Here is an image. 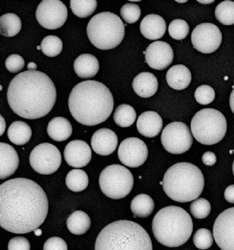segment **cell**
<instances>
[{"label":"cell","instance_id":"33","mask_svg":"<svg viewBox=\"0 0 234 250\" xmlns=\"http://www.w3.org/2000/svg\"><path fill=\"white\" fill-rule=\"evenodd\" d=\"M216 19L225 25L234 24V1L226 0L222 1L216 7Z\"/></svg>","mask_w":234,"mask_h":250},{"label":"cell","instance_id":"4","mask_svg":"<svg viewBox=\"0 0 234 250\" xmlns=\"http://www.w3.org/2000/svg\"><path fill=\"white\" fill-rule=\"evenodd\" d=\"M94 250H153L148 232L137 223L127 220L106 226L97 236Z\"/></svg>","mask_w":234,"mask_h":250},{"label":"cell","instance_id":"25","mask_svg":"<svg viewBox=\"0 0 234 250\" xmlns=\"http://www.w3.org/2000/svg\"><path fill=\"white\" fill-rule=\"evenodd\" d=\"M72 130L71 123L64 117H55L48 125V135L57 142H62L69 139L72 135Z\"/></svg>","mask_w":234,"mask_h":250},{"label":"cell","instance_id":"27","mask_svg":"<svg viewBox=\"0 0 234 250\" xmlns=\"http://www.w3.org/2000/svg\"><path fill=\"white\" fill-rule=\"evenodd\" d=\"M67 227L69 231L73 234H85L91 227V219L85 212L76 210L67 218Z\"/></svg>","mask_w":234,"mask_h":250},{"label":"cell","instance_id":"13","mask_svg":"<svg viewBox=\"0 0 234 250\" xmlns=\"http://www.w3.org/2000/svg\"><path fill=\"white\" fill-rule=\"evenodd\" d=\"M192 43L195 49L203 54L216 52L222 42V34L218 27L210 22L197 25L191 36Z\"/></svg>","mask_w":234,"mask_h":250},{"label":"cell","instance_id":"17","mask_svg":"<svg viewBox=\"0 0 234 250\" xmlns=\"http://www.w3.org/2000/svg\"><path fill=\"white\" fill-rule=\"evenodd\" d=\"M64 159L70 167L82 168L89 164L91 159V150L89 145L83 141H72L64 149Z\"/></svg>","mask_w":234,"mask_h":250},{"label":"cell","instance_id":"10","mask_svg":"<svg viewBox=\"0 0 234 250\" xmlns=\"http://www.w3.org/2000/svg\"><path fill=\"white\" fill-rule=\"evenodd\" d=\"M161 141L168 153L182 154L190 150L193 138L187 125L175 122L165 126L162 131Z\"/></svg>","mask_w":234,"mask_h":250},{"label":"cell","instance_id":"12","mask_svg":"<svg viewBox=\"0 0 234 250\" xmlns=\"http://www.w3.org/2000/svg\"><path fill=\"white\" fill-rule=\"evenodd\" d=\"M36 17L43 28L58 29L67 21L68 10L65 4L59 0H43L37 6Z\"/></svg>","mask_w":234,"mask_h":250},{"label":"cell","instance_id":"48","mask_svg":"<svg viewBox=\"0 0 234 250\" xmlns=\"http://www.w3.org/2000/svg\"><path fill=\"white\" fill-rule=\"evenodd\" d=\"M198 2L200 3V4H208L214 2L215 1H214V0H211V1H200V0H198Z\"/></svg>","mask_w":234,"mask_h":250},{"label":"cell","instance_id":"16","mask_svg":"<svg viewBox=\"0 0 234 250\" xmlns=\"http://www.w3.org/2000/svg\"><path fill=\"white\" fill-rule=\"evenodd\" d=\"M144 54L147 64L154 70H164L173 62L172 48L169 43L161 41L151 43Z\"/></svg>","mask_w":234,"mask_h":250},{"label":"cell","instance_id":"44","mask_svg":"<svg viewBox=\"0 0 234 250\" xmlns=\"http://www.w3.org/2000/svg\"><path fill=\"white\" fill-rule=\"evenodd\" d=\"M224 197L226 201L234 204V185H230L226 188L224 192Z\"/></svg>","mask_w":234,"mask_h":250},{"label":"cell","instance_id":"24","mask_svg":"<svg viewBox=\"0 0 234 250\" xmlns=\"http://www.w3.org/2000/svg\"><path fill=\"white\" fill-rule=\"evenodd\" d=\"M73 69L79 78H91L97 75L100 70V64L92 54H81L75 60Z\"/></svg>","mask_w":234,"mask_h":250},{"label":"cell","instance_id":"46","mask_svg":"<svg viewBox=\"0 0 234 250\" xmlns=\"http://www.w3.org/2000/svg\"><path fill=\"white\" fill-rule=\"evenodd\" d=\"M0 118H1V135H2L3 133L4 132V130H5L6 123L5 120L3 118L2 116H0Z\"/></svg>","mask_w":234,"mask_h":250},{"label":"cell","instance_id":"21","mask_svg":"<svg viewBox=\"0 0 234 250\" xmlns=\"http://www.w3.org/2000/svg\"><path fill=\"white\" fill-rule=\"evenodd\" d=\"M166 30V22L159 15H148L141 22V33L148 40L155 41L162 39Z\"/></svg>","mask_w":234,"mask_h":250},{"label":"cell","instance_id":"5","mask_svg":"<svg viewBox=\"0 0 234 250\" xmlns=\"http://www.w3.org/2000/svg\"><path fill=\"white\" fill-rule=\"evenodd\" d=\"M193 222L190 214L178 206H167L154 217L152 231L155 239L163 246L178 248L191 236Z\"/></svg>","mask_w":234,"mask_h":250},{"label":"cell","instance_id":"34","mask_svg":"<svg viewBox=\"0 0 234 250\" xmlns=\"http://www.w3.org/2000/svg\"><path fill=\"white\" fill-rule=\"evenodd\" d=\"M40 48L45 55L55 57L62 52V41L58 36H48L42 41Z\"/></svg>","mask_w":234,"mask_h":250},{"label":"cell","instance_id":"18","mask_svg":"<svg viewBox=\"0 0 234 250\" xmlns=\"http://www.w3.org/2000/svg\"><path fill=\"white\" fill-rule=\"evenodd\" d=\"M118 144V138L115 132L102 128L93 134L91 140V146L93 150L100 156H109L112 154Z\"/></svg>","mask_w":234,"mask_h":250},{"label":"cell","instance_id":"50","mask_svg":"<svg viewBox=\"0 0 234 250\" xmlns=\"http://www.w3.org/2000/svg\"><path fill=\"white\" fill-rule=\"evenodd\" d=\"M177 2H178V3H185V2H187V1H186V0H184V1H176Z\"/></svg>","mask_w":234,"mask_h":250},{"label":"cell","instance_id":"40","mask_svg":"<svg viewBox=\"0 0 234 250\" xmlns=\"http://www.w3.org/2000/svg\"><path fill=\"white\" fill-rule=\"evenodd\" d=\"M5 67L8 71L12 73H16L24 68L25 60L19 54H12L6 60Z\"/></svg>","mask_w":234,"mask_h":250},{"label":"cell","instance_id":"20","mask_svg":"<svg viewBox=\"0 0 234 250\" xmlns=\"http://www.w3.org/2000/svg\"><path fill=\"white\" fill-rule=\"evenodd\" d=\"M19 164V157L14 147L7 143H0V179H5L14 174Z\"/></svg>","mask_w":234,"mask_h":250},{"label":"cell","instance_id":"2","mask_svg":"<svg viewBox=\"0 0 234 250\" xmlns=\"http://www.w3.org/2000/svg\"><path fill=\"white\" fill-rule=\"evenodd\" d=\"M7 102L19 117L36 120L52 111L57 93L53 81L46 74L25 71L16 75L9 84Z\"/></svg>","mask_w":234,"mask_h":250},{"label":"cell","instance_id":"26","mask_svg":"<svg viewBox=\"0 0 234 250\" xmlns=\"http://www.w3.org/2000/svg\"><path fill=\"white\" fill-rule=\"evenodd\" d=\"M7 136L10 142L17 146H23L31 140L32 129L29 125L24 122H14L9 126Z\"/></svg>","mask_w":234,"mask_h":250},{"label":"cell","instance_id":"49","mask_svg":"<svg viewBox=\"0 0 234 250\" xmlns=\"http://www.w3.org/2000/svg\"><path fill=\"white\" fill-rule=\"evenodd\" d=\"M34 233H35L36 236H40V235L42 234L41 230L39 229H37L35 230Z\"/></svg>","mask_w":234,"mask_h":250},{"label":"cell","instance_id":"19","mask_svg":"<svg viewBox=\"0 0 234 250\" xmlns=\"http://www.w3.org/2000/svg\"><path fill=\"white\" fill-rule=\"evenodd\" d=\"M136 126L141 135L146 138H155L162 131L163 120L156 111H145L139 116Z\"/></svg>","mask_w":234,"mask_h":250},{"label":"cell","instance_id":"29","mask_svg":"<svg viewBox=\"0 0 234 250\" xmlns=\"http://www.w3.org/2000/svg\"><path fill=\"white\" fill-rule=\"evenodd\" d=\"M22 28L20 18L14 13H7L0 18V34L6 37H13L19 34Z\"/></svg>","mask_w":234,"mask_h":250},{"label":"cell","instance_id":"32","mask_svg":"<svg viewBox=\"0 0 234 250\" xmlns=\"http://www.w3.org/2000/svg\"><path fill=\"white\" fill-rule=\"evenodd\" d=\"M96 0H71L70 7L75 16L80 18H86L91 16L97 9Z\"/></svg>","mask_w":234,"mask_h":250},{"label":"cell","instance_id":"52","mask_svg":"<svg viewBox=\"0 0 234 250\" xmlns=\"http://www.w3.org/2000/svg\"><path fill=\"white\" fill-rule=\"evenodd\" d=\"M37 49H41V48H40V46H37Z\"/></svg>","mask_w":234,"mask_h":250},{"label":"cell","instance_id":"35","mask_svg":"<svg viewBox=\"0 0 234 250\" xmlns=\"http://www.w3.org/2000/svg\"><path fill=\"white\" fill-rule=\"evenodd\" d=\"M168 31L172 39L182 40L188 35L190 26L184 20L176 19L170 22Z\"/></svg>","mask_w":234,"mask_h":250},{"label":"cell","instance_id":"11","mask_svg":"<svg viewBox=\"0 0 234 250\" xmlns=\"http://www.w3.org/2000/svg\"><path fill=\"white\" fill-rule=\"evenodd\" d=\"M30 164L34 171L43 175L54 174L62 162L61 152L51 143H41L36 146L30 155Z\"/></svg>","mask_w":234,"mask_h":250},{"label":"cell","instance_id":"41","mask_svg":"<svg viewBox=\"0 0 234 250\" xmlns=\"http://www.w3.org/2000/svg\"><path fill=\"white\" fill-rule=\"evenodd\" d=\"M43 250H68L67 242L60 237L54 236L46 240Z\"/></svg>","mask_w":234,"mask_h":250},{"label":"cell","instance_id":"14","mask_svg":"<svg viewBox=\"0 0 234 250\" xmlns=\"http://www.w3.org/2000/svg\"><path fill=\"white\" fill-rule=\"evenodd\" d=\"M118 158L124 165L130 168H137L143 165L148 156L146 145L137 138L124 140L118 147Z\"/></svg>","mask_w":234,"mask_h":250},{"label":"cell","instance_id":"30","mask_svg":"<svg viewBox=\"0 0 234 250\" xmlns=\"http://www.w3.org/2000/svg\"><path fill=\"white\" fill-rule=\"evenodd\" d=\"M66 185L73 192H82L89 185V177L83 170L73 169L66 177Z\"/></svg>","mask_w":234,"mask_h":250},{"label":"cell","instance_id":"15","mask_svg":"<svg viewBox=\"0 0 234 250\" xmlns=\"http://www.w3.org/2000/svg\"><path fill=\"white\" fill-rule=\"evenodd\" d=\"M214 237L222 250H234V207L226 209L216 218Z\"/></svg>","mask_w":234,"mask_h":250},{"label":"cell","instance_id":"45","mask_svg":"<svg viewBox=\"0 0 234 250\" xmlns=\"http://www.w3.org/2000/svg\"><path fill=\"white\" fill-rule=\"evenodd\" d=\"M230 107L232 112L234 114V88L230 96Z\"/></svg>","mask_w":234,"mask_h":250},{"label":"cell","instance_id":"42","mask_svg":"<svg viewBox=\"0 0 234 250\" xmlns=\"http://www.w3.org/2000/svg\"><path fill=\"white\" fill-rule=\"evenodd\" d=\"M8 250H31V244L26 238L16 236L9 242Z\"/></svg>","mask_w":234,"mask_h":250},{"label":"cell","instance_id":"9","mask_svg":"<svg viewBox=\"0 0 234 250\" xmlns=\"http://www.w3.org/2000/svg\"><path fill=\"white\" fill-rule=\"evenodd\" d=\"M133 176L124 166L112 164L100 173L99 183L106 196L114 200L124 198L133 188Z\"/></svg>","mask_w":234,"mask_h":250},{"label":"cell","instance_id":"1","mask_svg":"<svg viewBox=\"0 0 234 250\" xmlns=\"http://www.w3.org/2000/svg\"><path fill=\"white\" fill-rule=\"evenodd\" d=\"M48 213L46 192L34 181L12 179L0 186V226L6 231L32 232L44 223Z\"/></svg>","mask_w":234,"mask_h":250},{"label":"cell","instance_id":"43","mask_svg":"<svg viewBox=\"0 0 234 250\" xmlns=\"http://www.w3.org/2000/svg\"><path fill=\"white\" fill-rule=\"evenodd\" d=\"M202 161L205 166L211 167V166H214L216 164V161H217V157H216L215 153H213V152H205L202 155Z\"/></svg>","mask_w":234,"mask_h":250},{"label":"cell","instance_id":"36","mask_svg":"<svg viewBox=\"0 0 234 250\" xmlns=\"http://www.w3.org/2000/svg\"><path fill=\"white\" fill-rule=\"evenodd\" d=\"M191 214L197 219H204L210 215L211 206L209 201L205 198H198L190 205Z\"/></svg>","mask_w":234,"mask_h":250},{"label":"cell","instance_id":"38","mask_svg":"<svg viewBox=\"0 0 234 250\" xmlns=\"http://www.w3.org/2000/svg\"><path fill=\"white\" fill-rule=\"evenodd\" d=\"M139 5L132 3L124 4L121 9V16L122 19L127 23H135L139 21L142 14Z\"/></svg>","mask_w":234,"mask_h":250},{"label":"cell","instance_id":"22","mask_svg":"<svg viewBox=\"0 0 234 250\" xmlns=\"http://www.w3.org/2000/svg\"><path fill=\"white\" fill-rule=\"evenodd\" d=\"M158 80L151 72H142L135 77L133 88L135 93L142 98H150L158 90Z\"/></svg>","mask_w":234,"mask_h":250},{"label":"cell","instance_id":"37","mask_svg":"<svg viewBox=\"0 0 234 250\" xmlns=\"http://www.w3.org/2000/svg\"><path fill=\"white\" fill-rule=\"evenodd\" d=\"M193 243L198 249H209L214 244L212 233L207 229H199L193 236Z\"/></svg>","mask_w":234,"mask_h":250},{"label":"cell","instance_id":"3","mask_svg":"<svg viewBox=\"0 0 234 250\" xmlns=\"http://www.w3.org/2000/svg\"><path fill=\"white\" fill-rule=\"evenodd\" d=\"M72 117L85 126L104 123L112 114L114 99L109 88L102 83L86 81L72 90L68 101Z\"/></svg>","mask_w":234,"mask_h":250},{"label":"cell","instance_id":"39","mask_svg":"<svg viewBox=\"0 0 234 250\" xmlns=\"http://www.w3.org/2000/svg\"><path fill=\"white\" fill-rule=\"evenodd\" d=\"M215 97V90L208 85H202L198 87L195 92V98L199 104H209L214 102Z\"/></svg>","mask_w":234,"mask_h":250},{"label":"cell","instance_id":"28","mask_svg":"<svg viewBox=\"0 0 234 250\" xmlns=\"http://www.w3.org/2000/svg\"><path fill=\"white\" fill-rule=\"evenodd\" d=\"M155 205L154 200L146 194H139L132 200L130 210L135 218H145L152 214Z\"/></svg>","mask_w":234,"mask_h":250},{"label":"cell","instance_id":"51","mask_svg":"<svg viewBox=\"0 0 234 250\" xmlns=\"http://www.w3.org/2000/svg\"><path fill=\"white\" fill-rule=\"evenodd\" d=\"M233 173L234 175V164H233Z\"/></svg>","mask_w":234,"mask_h":250},{"label":"cell","instance_id":"23","mask_svg":"<svg viewBox=\"0 0 234 250\" xmlns=\"http://www.w3.org/2000/svg\"><path fill=\"white\" fill-rule=\"evenodd\" d=\"M166 79L169 86L173 89L184 90L191 83V72L186 66L178 64L168 70Z\"/></svg>","mask_w":234,"mask_h":250},{"label":"cell","instance_id":"6","mask_svg":"<svg viewBox=\"0 0 234 250\" xmlns=\"http://www.w3.org/2000/svg\"><path fill=\"white\" fill-rule=\"evenodd\" d=\"M163 191L169 198L184 203L196 200L205 186V178L198 167L190 163L172 165L163 176Z\"/></svg>","mask_w":234,"mask_h":250},{"label":"cell","instance_id":"7","mask_svg":"<svg viewBox=\"0 0 234 250\" xmlns=\"http://www.w3.org/2000/svg\"><path fill=\"white\" fill-rule=\"evenodd\" d=\"M87 34L90 42L96 48L109 50L116 48L124 40L125 25L117 15L103 12L90 20Z\"/></svg>","mask_w":234,"mask_h":250},{"label":"cell","instance_id":"8","mask_svg":"<svg viewBox=\"0 0 234 250\" xmlns=\"http://www.w3.org/2000/svg\"><path fill=\"white\" fill-rule=\"evenodd\" d=\"M226 131V117L215 108H203L198 111L191 121L192 135L198 142L205 146L220 142Z\"/></svg>","mask_w":234,"mask_h":250},{"label":"cell","instance_id":"31","mask_svg":"<svg viewBox=\"0 0 234 250\" xmlns=\"http://www.w3.org/2000/svg\"><path fill=\"white\" fill-rule=\"evenodd\" d=\"M113 120L115 124L121 127H129L136 121V111L130 105H120L114 112Z\"/></svg>","mask_w":234,"mask_h":250},{"label":"cell","instance_id":"47","mask_svg":"<svg viewBox=\"0 0 234 250\" xmlns=\"http://www.w3.org/2000/svg\"><path fill=\"white\" fill-rule=\"evenodd\" d=\"M36 69H37V65H36V63H34V62L28 63V70H29V71H36Z\"/></svg>","mask_w":234,"mask_h":250}]
</instances>
